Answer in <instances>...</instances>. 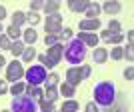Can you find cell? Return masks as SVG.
I'll return each instance as SVG.
<instances>
[{
  "label": "cell",
  "instance_id": "1",
  "mask_svg": "<svg viewBox=\"0 0 134 112\" xmlns=\"http://www.w3.org/2000/svg\"><path fill=\"white\" fill-rule=\"evenodd\" d=\"M116 86L110 82V80H102V82H98L94 86V102L98 108H110L114 106V102H116Z\"/></svg>",
  "mask_w": 134,
  "mask_h": 112
},
{
  "label": "cell",
  "instance_id": "2",
  "mask_svg": "<svg viewBox=\"0 0 134 112\" xmlns=\"http://www.w3.org/2000/svg\"><path fill=\"white\" fill-rule=\"evenodd\" d=\"M64 58L70 64H80L86 58V46L80 42L78 38H70L68 44L64 46Z\"/></svg>",
  "mask_w": 134,
  "mask_h": 112
},
{
  "label": "cell",
  "instance_id": "3",
  "mask_svg": "<svg viewBox=\"0 0 134 112\" xmlns=\"http://www.w3.org/2000/svg\"><path fill=\"white\" fill-rule=\"evenodd\" d=\"M12 112H38V102L28 94H20L12 98Z\"/></svg>",
  "mask_w": 134,
  "mask_h": 112
},
{
  "label": "cell",
  "instance_id": "4",
  "mask_svg": "<svg viewBox=\"0 0 134 112\" xmlns=\"http://www.w3.org/2000/svg\"><path fill=\"white\" fill-rule=\"evenodd\" d=\"M90 72H92V68H90V66H70L66 70V82L72 84L74 88H76L82 80H86L90 76Z\"/></svg>",
  "mask_w": 134,
  "mask_h": 112
},
{
  "label": "cell",
  "instance_id": "5",
  "mask_svg": "<svg viewBox=\"0 0 134 112\" xmlns=\"http://www.w3.org/2000/svg\"><path fill=\"white\" fill-rule=\"evenodd\" d=\"M24 76H26V80H28V86H40V84L46 80V68L42 66V64H36V66H30L24 72Z\"/></svg>",
  "mask_w": 134,
  "mask_h": 112
},
{
  "label": "cell",
  "instance_id": "6",
  "mask_svg": "<svg viewBox=\"0 0 134 112\" xmlns=\"http://www.w3.org/2000/svg\"><path fill=\"white\" fill-rule=\"evenodd\" d=\"M22 76H24V68H22V64L18 60H12L8 66H6V82H18V80H22Z\"/></svg>",
  "mask_w": 134,
  "mask_h": 112
},
{
  "label": "cell",
  "instance_id": "7",
  "mask_svg": "<svg viewBox=\"0 0 134 112\" xmlns=\"http://www.w3.org/2000/svg\"><path fill=\"white\" fill-rule=\"evenodd\" d=\"M46 32L48 34H60L62 32V16L60 14H50V16L46 18Z\"/></svg>",
  "mask_w": 134,
  "mask_h": 112
},
{
  "label": "cell",
  "instance_id": "8",
  "mask_svg": "<svg viewBox=\"0 0 134 112\" xmlns=\"http://www.w3.org/2000/svg\"><path fill=\"white\" fill-rule=\"evenodd\" d=\"M100 28V20L98 18H84V20H80V32H94V30H98Z\"/></svg>",
  "mask_w": 134,
  "mask_h": 112
},
{
  "label": "cell",
  "instance_id": "9",
  "mask_svg": "<svg viewBox=\"0 0 134 112\" xmlns=\"http://www.w3.org/2000/svg\"><path fill=\"white\" fill-rule=\"evenodd\" d=\"M78 40L82 42L84 46H92V48H96V44H98V40H100V38H98L94 32H80Z\"/></svg>",
  "mask_w": 134,
  "mask_h": 112
},
{
  "label": "cell",
  "instance_id": "10",
  "mask_svg": "<svg viewBox=\"0 0 134 112\" xmlns=\"http://www.w3.org/2000/svg\"><path fill=\"white\" fill-rule=\"evenodd\" d=\"M98 38H102L104 42H110V44H118V42H122V40H124V34L122 32H120V34H112V32H108V30H104Z\"/></svg>",
  "mask_w": 134,
  "mask_h": 112
},
{
  "label": "cell",
  "instance_id": "11",
  "mask_svg": "<svg viewBox=\"0 0 134 112\" xmlns=\"http://www.w3.org/2000/svg\"><path fill=\"white\" fill-rule=\"evenodd\" d=\"M88 4H90L88 0H70V2H68V8L72 12H84L88 8Z\"/></svg>",
  "mask_w": 134,
  "mask_h": 112
},
{
  "label": "cell",
  "instance_id": "12",
  "mask_svg": "<svg viewBox=\"0 0 134 112\" xmlns=\"http://www.w3.org/2000/svg\"><path fill=\"white\" fill-rule=\"evenodd\" d=\"M26 94L30 96V98H34L36 102H40L44 98V90L40 88V86H26Z\"/></svg>",
  "mask_w": 134,
  "mask_h": 112
},
{
  "label": "cell",
  "instance_id": "13",
  "mask_svg": "<svg viewBox=\"0 0 134 112\" xmlns=\"http://www.w3.org/2000/svg\"><path fill=\"white\" fill-rule=\"evenodd\" d=\"M92 58H94L96 64H104V62L108 60V50H106V48H94Z\"/></svg>",
  "mask_w": 134,
  "mask_h": 112
},
{
  "label": "cell",
  "instance_id": "14",
  "mask_svg": "<svg viewBox=\"0 0 134 112\" xmlns=\"http://www.w3.org/2000/svg\"><path fill=\"white\" fill-rule=\"evenodd\" d=\"M22 42L24 44H28V46H32L34 42H36V38H38V36H36V30H34V28H26V30H24L22 32Z\"/></svg>",
  "mask_w": 134,
  "mask_h": 112
},
{
  "label": "cell",
  "instance_id": "15",
  "mask_svg": "<svg viewBox=\"0 0 134 112\" xmlns=\"http://www.w3.org/2000/svg\"><path fill=\"white\" fill-rule=\"evenodd\" d=\"M58 86H50V88H46V92H44V98L42 100H46V102H56V98H58Z\"/></svg>",
  "mask_w": 134,
  "mask_h": 112
},
{
  "label": "cell",
  "instance_id": "16",
  "mask_svg": "<svg viewBox=\"0 0 134 112\" xmlns=\"http://www.w3.org/2000/svg\"><path fill=\"white\" fill-rule=\"evenodd\" d=\"M120 2H104V6H102L100 10H104V12H108V14H118L120 12Z\"/></svg>",
  "mask_w": 134,
  "mask_h": 112
},
{
  "label": "cell",
  "instance_id": "17",
  "mask_svg": "<svg viewBox=\"0 0 134 112\" xmlns=\"http://www.w3.org/2000/svg\"><path fill=\"white\" fill-rule=\"evenodd\" d=\"M26 86H28L26 82H20V80H18V82L12 84L10 94H12V96H20V94H24V92H26Z\"/></svg>",
  "mask_w": 134,
  "mask_h": 112
},
{
  "label": "cell",
  "instance_id": "18",
  "mask_svg": "<svg viewBox=\"0 0 134 112\" xmlns=\"http://www.w3.org/2000/svg\"><path fill=\"white\" fill-rule=\"evenodd\" d=\"M86 18H92V20H94L96 16H98V14H100V6L96 4V2H90L88 4V8H86Z\"/></svg>",
  "mask_w": 134,
  "mask_h": 112
},
{
  "label": "cell",
  "instance_id": "19",
  "mask_svg": "<svg viewBox=\"0 0 134 112\" xmlns=\"http://www.w3.org/2000/svg\"><path fill=\"white\" fill-rule=\"evenodd\" d=\"M58 92H62V96L70 100V98L74 96V86H72V84H68V82H62V86L58 88Z\"/></svg>",
  "mask_w": 134,
  "mask_h": 112
},
{
  "label": "cell",
  "instance_id": "20",
  "mask_svg": "<svg viewBox=\"0 0 134 112\" xmlns=\"http://www.w3.org/2000/svg\"><path fill=\"white\" fill-rule=\"evenodd\" d=\"M58 112H78V102L70 98V100H66L64 104H62V108Z\"/></svg>",
  "mask_w": 134,
  "mask_h": 112
},
{
  "label": "cell",
  "instance_id": "21",
  "mask_svg": "<svg viewBox=\"0 0 134 112\" xmlns=\"http://www.w3.org/2000/svg\"><path fill=\"white\" fill-rule=\"evenodd\" d=\"M24 22H26V14H24V12L18 10V12H14V14H12V26L20 28Z\"/></svg>",
  "mask_w": 134,
  "mask_h": 112
},
{
  "label": "cell",
  "instance_id": "22",
  "mask_svg": "<svg viewBox=\"0 0 134 112\" xmlns=\"http://www.w3.org/2000/svg\"><path fill=\"white\" fill-rule=\"evenodd\" d=\"M8 50H10L14 56H22V52H24V42H22V40H16V42H12Z\"/></svg>",
  "mask_w": 134,
  "mask_h": 112
},
{
  "label": "cell",
  "instance_id": "23",
  "mask_svg": "<svg viewBox=\"0 0 134 112\" xmlns=\"http://www.w3.org/2000/svg\"><path fill=\"white\" fill-rule=\"evenodd\" d=\"M36 58V48L34 46H24V52H22V60L24 62H30Z\"/></svg>",
  "mask_w": 134,
  "mask_h": 112
},
{
  "label": "cell",
  "instance_id": "24",
  "mask_svg": "<svg viewBox=\"0 0 134 112\" xmlns=\"http://www.w3.org/2000/svg\"><path fill=\"white\" fill-rule=\"evenodd\" d=\"M60 40H62V34H46L44 44L50 48V46H54V44H60Z\"/></svg>",
  "mask_w": 134,
  "mask_h": 112
},
{
  "label": "cell",
  "instance_id": "25",
  "mask_svg": "<svg viewBox=\"0 0 134 112\" xmlns=\"http://www.w3.org/2000/svg\"><path fill=\"white\" fill-rule=\"evenodd\" d=\"M6 36H8V38L10 40H14V42H16V40H20V36H22V32H20V28H16V26H8V30H6Z\"/></svg>",
  "mask_w": 134,
  "mask_h": 112
},
{
  "label": "cell",
  "instance_id": "26",
  "mask_svg": "<svg viewBox=\"0 0 134 112\" xmlns=\"http://www.w3.org/2000/svg\"><path fill=\"white\" fill-rule=\"evenodd\" d=\"M58 8H60V2H44V12L50 16V14H58Z\"/></svg>",
  "mask_w": 134,
  "mask_h": 112
},
{
  "label": "cell",
  "instance_id": "27",
  "mask_svg": "<svg viewBox=\"0 0 134 112\" xmlns=\"http://www.w3.org/2000/svg\"><path fill=\"white\" fill-rule=\"evenodd\" d=\"M110 58L112 60H120V58H124V48H120V46H114L110 52Z\"/></svg>",
  "mask_w": 134,
  "mask_h": 112
},
{
  "label": "cell",
  "instance_id": "28",
  "mask_svg": "<svg viewBox=\"0 0 134 112\" xmlns=\"http://www.w3.org/2000/svg\"><path fill=\"white\" fill-rule=\"evenodd\" d=\"M58 74H48V76H46V88H50V86H58Z\"/></svg>",
  "mask_w": 134,
  "mask_h": 112
},
{
  "label": "cell",
  "instance_id": "29",
  "mask_svg": "<svg viewBox=\"0 0 134 112\" xmlns=\"http://www.w3.org/2000/svg\"><path fill=\"white\" fill-rule=\"evenodd\" d=\"M108 32H112V34H120V32H122L120 22H116V20H110V24H108Z\"/></svg>",
  "mask_w": 134,
  "mask_h": 112
},
{
  "label": "cell",
  "instance_id": "30",
  "mask_svg": "<svg viewBox=\"0 0 134 112\" xmlns=\"http://www.w3.org/2000/svg\"><path fill=\"white\" fill-rule=\"evenodd\" d=\"M10 38H8V36H6V34H2V36H0V48H2V50H8V48H10Z\"/></svg>",
  "mask_w": 134,
  "mask_h": 112
},
{
  "label": "cell",
  "instance_id": "31",
  "mask_svg": "<svg viewBox=\"0 0 134 112\" xmlns=\"http://www.w3.org/2000/svg\"><path fill=\"white\" fill-rule=\"evenodd\" d=\"M26 22H30V24H38V22H40V16L36 14V12H28V14H26Z\"/></svg>",
  "mask_w": 134,
  "mask_h": 112
},
{
  "label": "cell",
  "instance_id": "32",
  "mask_svg": "<svg viewBox=\"0 0 134 112\" xmlns=\"http://www.w3.org/2000/svg\"><path fill=\"white\" fill-rule=\"evenodd\" d=\"M30 10H32V12L44 10V2H42V0H34V2H30Z\"/></svg>",
  "mask_w": 134,
  "mask_h": 112
},
{
  "label": "cell",
  "instance_id": "33",
  "mask_svg": "<svg viewBox=\"0 0 134 112\" xmlns=\"http://www.w3.org/2000/svg\"><path fill=\"white\" fill-rule=\"evenodd\" d=\"M132 50H134V46H132V44H128V46H126V50H124V56H126L130 62H132V58H134V52H132Z\"/></svg>",
  "mask_w": 134,
  "mask_h": 112
},
{
  "label": "cell",
  "instance_id": "34",
  "mask_svg": "<svg viewBox=\"0 0 134 112\" xmlns=\"http://www.w3.org/2000/svg\"><path fill=\"white\" fill-rule=\"evenodd\" d=\"M84 110H86V112H100V108L96 106L94 102H88V104H86V108H84Z\"/></svg>",
  "mask_w": 134,
  "mask_h": 112
},
{
  "label": "cell",
  "instance_id": "35",
  "mask_svg": "<svg viewBox=\"0 0 134 112\" xmlns=\"http://www.w3.org/2000/svg\"><path fill=\"white\" fill-rule=\"evenodd\" d=\"M124 76H126V80H132V78H134V68L128 66L126 70H124Z\"/></svg>",
  "mask_w": 134,
  "mask_h": 112
},
{
  "label": "cell",
  "instance_id": "36",
  "mask_svg": "<svg viewBox=\"0 0 134 112\" xmlns=\"http://www.w3.org/2000/svg\"><path fill=\"white\" fill-rule=\"evenodd\" d=\"M8 92V84H6V80H0V94H6Z\"/></svg>",
  "mask_w": 134,
  "mask_h": 112
},
{
  "label": "cell",
  "instance_id": "37",
  "mask_svg": "<svg viewBox=\"0 0 134 112\" xmlns=\"http://www.w3.org/2000/svg\"><path fill=\"white\" fill-rule=\"evenodd\" d=\"M60 34H62V38H72V30L70 28H64Z\"/></svg>",
  "mask_w": 134,
  "mask_h": 112
},
{
  "label": "cell",
  "instance_id": "38",
  "mask_svg": "<svg viewBox=\"0 0 134 112\" xmlns=\"http://www.w3.org/2000/svg\"><path fill=\"white\" fill-rule=\"evenodd\" d=\"M2 18H6V8L4 6H0V20H2Z\"/></svg>",
  "mask_w": 134,
  "mask_h": 112
},
{
  "label": "cell",
  "instance_id": "39",
  "mask_svg": "<svg viewBox=\"0 0 134 112\" xmlns=\"http://www.w3.org/2000/svg\"><path fill=\"white\" fill-rule=\"evenodd\" d=\"M4 66H6V58L0 54V68H4Z\"/></svg>",
  "mask_w": 134,
  "mask_h": 112
},
{
  "label": "cell",
  "instance_id": "40",
  "mask_svg": "<svg viewBox=\"0 0 134 112\" xmlns=\"http://www.w3.org/2000/svg\"><path fill=\"white\" fill-rule=\"evenodd\" d=\"M0 32H2V24H0Z\"/></svg>",
  "mask_w": 134,
  "mask_h": 112
},
{
  "label": "cell",
  "instance_id": "41",
  "mask_svg": "<svg viewBox=\"0 0 134 112\" xmlns=\"http://www.w3.org/2000/svg\"><path fill=\"white\" fill-rule=\"evenodd\" d=\"M2 112H10V110H2Z\"/></svg>",
  "mask_w": 134,
  "mask_h": 112
},
{
  "label": "cell",
  "instance_id": "42",
  "mask_svg": "<svg viewBox=\"0 0 134 112\" xmlns=\"http://www.w3.org/2000/svg\"><path fill=\"white\" fill-rule=\"evenodd\" d=\"M56 112H58V110H56Z\"/></svg>",
  "mask_w": 134,
  "mask_h": 112
}]
</instances>
